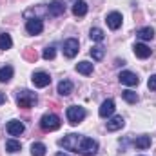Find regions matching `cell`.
<instances>
[{
    "label": "cell",
    "mask_w": 156,
    "mask_h": 156,
    "mask_svg": "<svg viewBox=\"0 0 156 156\" xmlns=\"http://www.w3.org/2000/svg\"><path fill=\"white\" fill-rule=\"evenodd\" d=\"M5 129H7V133L11 136H20L24 133V123L18 122V120H11V122H7V127Z\"/></svg>",
    "instance_id": "obj_11"
},
{
    "label": "cell",
    "mask_w": 156,
    "mask_h": 156,
    "mask_svg": "<svg viewBox=\"0 0 156 156\" xmlns=\"http://www.w3.org/2000/svg\"><path fill=\"white\" fill-rule=\"evenodd\" d=\"M133 144L136 149H147V147H151V136H138Z\"/></svg>",
    "instance_id": "obj_19"
},
{
    "label": "cell",
    "mask_w": 156,
    "mask_h": 156,
    "mask_svg": "<svg viewBox=\"0 0 156 156\" xmlns=\"http://www.w3.org/2000/svg\"><path fill=\"white\" fill-rule=\"evenodd\" d=\"M75 2H76V0H75Z\"/></svg>",
    "instance_id": "obj_33"
},
{
    "label": "cell",
    "mask_w": 156,
    "mask_h": 156,
    "mask_svg": "<svg viewBox=\"0 0 156 156\" xmlns=\"http://www.w3.org/2000/svg\"><path fill=\"white\" fill-rule=\"evenodd\" d=\"M42 29H44V24H42L40 18H29L27 24H26V31L29 35H40Z\"/></svg>",
    "instance_id": "obj_8"
},
{
    "label": "cell",
    "mask_w": 156,
    "mask_h": 156,
    "mask_svg": "<svg viewBox=\"0 0 156 156\" xmlns=\"http://www.w3.org/2000/svg\"><path fill=\"white\" fill-rule=\"evenodd\" d=\"M105 22H107V26H109L113 31H116L118 27H122L123 18H122V15H120V13L115 11V13H109V15H107V20H105Z\"/></svg>",
    "instance_id": "obj_12"
},
{
    "label": "cell",
    "mask_w": 156,
    "mask_h": 156,
    "mask_svg": "<svg viewBox=\"0 0 156 156\" xmlns=\"http://www.w3.org/2000/svg\"><path fill=\"white\" fill-rule=\"evenodd\" d=\"M31 82L35 83V87H47L49 83H51V76L47 75V73H35L33 78H31Z\"/></svg>",
    "instance_id": "obj_10"
},
{
    "label": "cell",
    "mask_w": 156,
    "mask_h": 156,
    "mask_svg": "<svg viewBox=\"0 0 156 156\" xmlns=\"http://www.w3.org/2000/svg\"><path fill=\"white\" fill-rule=\"evenodd\" d=\"M80 138H82L80 134H67V136H64V138L58 142V145L64 147V149H67V151H75V153H76V147H78Z\"/></svg>",
    "instance_id": "obj_5"
},
{
    "label": "cell",
    "mask_w": 156,
    "mask_h": 156,
    "mask_svg": "<svg viewBox=\"0 0 156 156\" xmlns=\"http://www.w3.org/2000/svg\"><path fill=\"white\" fill-rule=\"evenodd\" d=\"M58 93H60L62 96L71 94V93H73V83H71L69 80H62V82L58 83Z\"/></svg>",
    "instance_id": "obj_17"
},
{
    "label": "cell",
    "mask_w": 156,
    "mask_h": 156,
    "mask_svg": "<svg viewBox=\"0 0 156 156\" xmlns=\"http://www.w3.org/2000/svg\"><path fill=\"white\" fill-rule=\"evenodd\" d=\"M5 100H7V98H5V94H4V93H0V104H4Z\"/></svg>",
    "instance_id": "obj_31"
},
{
    "label": "cell",
    "mask_w": 156,
    "mask_h": 156,
    "mask_svg": "<svg viewBox=\"0 0 156 156\" xmlns=\"http://www.w3.org/2000/svg\"><path fill=\"white\" fill-rule=\"evenodd\" d=\"M118 80H120V83H123V85H138V76L134 75V73H131V71H122L120 73V76H118Z\"/></svg>",
    "instance_id": "obj_9"
},
{
    "label": "cell",
    "mask_w": 156,
    "mask_h": 156,
    "mask_svg": "<svg viewBox=\"0 0 156 156\" xmlns=\"http://www.w3.org/2000/svg\"><path fill=\"white\" fill-rule=\"evenodd\" d=\"M122 96H123V100L129 102V104H136V102H138V94H136L134 91H123Z\"/></svg>",
    "instance_id": "obj_26"
},
{
    "label": "cell",
    "mask_w": 156,
    "mask_h": 156,
    "mask_svg": "<svg viewBox=\"0 0 156 156\" xmlns=\"http://www.w3.org/2000/svg\"><path fill=\"white\" fill-rule=\"evenodd\" d=\"M56 156H67V154H66V153H58Z\"/></svg>",
    "instance_id": "obj_32"
},
{
    "label": "cell",
    "mask_w": 156,
    "mask_h": 156,
    "mask_svg": "<svg viewBox=\"0 0 156 156\" xmlns=\"http://www.w3.org/2000/svg\"><path fill=\"white\" fill-rule=\"evenodd\" d=\"M55 55H56V51H55V47L51 45V47H45V49H44V55H42V56H44V60H53Z\"/></svg>",
    "instance_id": "obj_29"
},
{
    "label": "cell",
    "mask_w": 156,
    "mask_h": 156,
    "mask_svg": "<svg viewBox=\"0 0 156 156\" xmlns=\"http://www.w3.org/2000/svg\"><path fill=\"white\" fill-rule=\"evenodd\" d=\"M40 127L44 129V131H56L58 127H60V118L56 116V115H44L42 120H40Z\"/></svg>",
    "instance_id": "obj_3"
},
{
    "label": "cell",
    "mask_w": 156,
    "mask_h": 156,
    "mask_svg": "<svg viewBox=\"0 0 156 156\" xmlns=\"http://www.w3.org/2000/svg\"><path fill=\"white\" fill-rule=\"evenodd\" d=\"M20 142H16V140H7L5 142V151L7 153H18L20 151Z\"/></svg>",
    "instance_id": "obj_23"
},
{
    "label": "cell",
    "mask_w": 156,
    "mask_h": 156,
    "mask_svg": "<svg viewBox=\"0 0 156 156\" xmlns=\"http://www.w3.org/2000/svg\"><path fill=\"white\" fill-rule=\"evenodd\" d=\"M96 151H98V144H96L94 140L85 138V136L80 138L76 153H80V154H83V156H93V154H96Z\"/></svg>",
    "instance_id": "obj_1"
},
{
    "label": "cell",
    "mask_w": 156,
    "mask_h": 156,
    "mask_svg": "<svg viewBox=\"0 0 156 156\" xmlns=\"http://www.w3.org/2000/svg\"><path fill=\"white\" fill-rule=\"evenodd\" d=\"M87 13V4L83 0H76L75 5H73V15L75 16H83Z\"/></svg>",
    "instance_id": "obj_16"
},
{
    "label": "cell",
    "mask_w": 156,
    "mask_h": 156,
    "mask_svg": "<svg viewBox=\"0 0 156 156\" xmlns=\"http://www.w3.org/2000/svg\"><path fill=\"white\" fill-rule=\"evenodd\" d=\"M16 104H18V107H22V109H29V107H33V105L37 104V94H35L33 91H27V89L18 91Z\"/></svg>",
    "instance_id": "obj_2"
},
{
    "label": "cell",
    "mask_w": 156,
    "mask_h": 156,
    "mask_svg": "<svg viewBox=\"0 0 156 156\" xmlns=\"http://www.w3.org/2000/svg\"><path fill=\"white\" fill-rule=\"evenodd\" d=\"M64 13H66V5H64L62 0H53L49 4V7H47V15L49 16H60Z\"/></svg>",
    "instance_id": "obj_7"
},
{
    "label": "cell",
    "mask_w": 156,
    "mask_h": 156,
    "mask_svg": "<svg viewBox=\"0 0 156 156\" xmlns=\"http://www.w3.org/2000/svg\"><path fill=\"white\" fill-rule=\"evenodd\" d=\"M24 58H26L27 62H37V60H38V55H37L35 49L27 47V49H24Z\"/></svg>",
    "instance_id": "obj_25"
},
{
    "label": "cell",
    "mask_w": 156,
    "mask_h": 156,
    "mask_svg": "<svg viewBox=\"0 0 156 156\" xmlns=\"http://www.w3.org/2000/svg\"><path fill=\"white\" fill-rule=\"evenodd\" d=\"M78 47H80V44H78L76 38H67L66 42H64V55H66L67 58H73V56H76Z\"/></svg>",
    "instance_id": "obj_6"
},
{
    "label": "cell",
    "mask_w": 156,
    "mask_h": 156,
    "mask_svg": "<svg viewBox=\"0 0 156 156\" xmlns=\"http://www.w3.org/2000/svg\"><path fill=\"white\" fill-rule=\"evenodd\" d=\"M89 37H91V40H94V42H102V40L105 38L104 31H102V29H98V27H93V29H91V33H89Z\"/></svg>",
    "instance_id": "obj_24"
},
{
    "label": "cell",
    "mask_w": 156,
    "mask_h": 156,
    "mask_svg": "<svg viewBox=\"0 0 156 156\" xmlns=\"http://www.w3.org/2000/svg\"><path fill=\"white\" fill-rule=\"evenodd\" d=\"M31 154L33 156H44L45 154V145H44V144H33V145H31Z\"/></svg>",
    "instance_id": "obj_27"
},
{
    "label": "cell",
    "mask_w": 156,
    "mask_h": 156,
    "mask_svg": "<svg viewBox=\"0 0 156 156\" xmlns=\"http://www.w3.org/2000/svg\"><path fill=\"white\" fill-rule=\"evenodd\" d=\"M83 118H85V109H83V107H78V105H71V107H67V120H69L71 125L80 123Z\"/></svg>",
    "instance_id": "obj_4"
},
{
    "label": "cell",
    "mask_w": 156,
    "mask_h": 156,
    "mask_svg": "<svg viewBox=\"0 0 156 156\" xmlns=\"http://www.w3.org/2000/svg\"><path fill=\"white\" fill-rule=\"evenodd\" d=\"M134 55L138 56V58H149L151 56V49L145 45V44H134Z\"/></svg>",
    "instance_id": "obj_14"
},
{
    "label": "cell",
    "mask_w": 156,
    "mask_h": 156,
    "mask_svg": "<svg viewBox=\"0 0 156 156\" xmlns=\"http://www.w3.org/2000/svg\"><path fill=\"white\" fill-rule=\"evenodd\" d=\"M125 125V120L122 116H113L109 122H107V131H118Z\"/></svg>",
    "instance_id": "obj_15"
},
{
    "label": "cell",
    "mask_w": 156,
    "mask_h": 156,
    "mask_svg": "<svg viewBox=\"0 0 156 156\" xmlns=\"http://www.w3.org/2000/svg\"><path fill=\"white\" fill-rule=\"evenodd\" d=\"M147 85H149V89H151V91H156V75H153V76L149 78Z\"/></svg>",
    "instance_id": "obj_30"
},
{
    "label": "cell",
    "mask_w": 156,
    "mask_h": 156,
    "mask_svg": "<svg viewBox=\"0 0 156 156\" xmlns=\"http://www.w3.org/2000/svg\"><path fill=\"white\" fill-rule=\"evenodd\" d=\"M136 37L142 40H153L154 38V29L153 27H142L136 31Z\"/></svg>",
    "instance_id": "obj_18"
},
{
    "label": "cell",
    "mask_w": 156,
    "mask_h": 156,
    "mask_svg": "<svg viewBox=\"0 0 156 156\" xmlns=\"http://www.w3.org/2000/svg\"><path fill=\"white\" fill-rule=\"evenodd\" d=\"M13 78V67L11 66H5L0 69V82H9Z\"/></svg>",
    "instance_id": "obj_21"
},
{
    "label": "cell",
    "mask_w": 156,
    "mask_h": 156,
    "mask_svg": "<svg viewBox=\"0 0 156 156\" xmlns=\"http://www.w3.org/2000/svg\"><path fill=\"white\" fill-rule=\"evenodd\" d=\"M76 71L80 75H91L93 73V64L91 62H80V64H76Z\"/></svg>",
    "instance_id": "obj_20"
},
{
    "label": "cell",
    "mask_w": 156,
    "mask_h": 156,
    "mask_svg": "<svg viewBox=\"0 0 156 156\" xmlns=\"http://www.w3.org/2000/svg\"><path fill=\"white\" fill-rule=\"evenodd\" d=\"M104 53H105V51H104V47H100V45H96V47L91 49V56H93L94 60H102V58H104Z\"/></svg>",
    "instance_id": "obj_28"
},
{
    "label": "cell",
    "mask_w": 156,
    "mask_h": 156,
    "mask_svg": "<svg viewBox=\"0 0 156 156\" xmlns=\"http://www.w3.org/2000/svg\"><path fill=\"white\" fill-rule=\"evenodd\" d=\"M11 45H13L11 37H9L7 33H2V35H0V49H2V51H5V49H9Z\"/></svg>",
    "instance_id": "obj_22"
},
{
    "label": "cell",
    "mask_w": 156,
    "mask_h": 156,
    "mask_svg": "<svg viewBox=\"0 0 156 156\" xmlns=\"http://www.w3.org/2000/svg\"><path fill=\"white\" fill-rule=\"evenodd\" d=\"M100 116L102 118H107V116H111L113 113H115V102L113 100H105L104 104H102V107H100Z\"/></svg>",
    "instance_id": "obj_13"
}]
</instances>
